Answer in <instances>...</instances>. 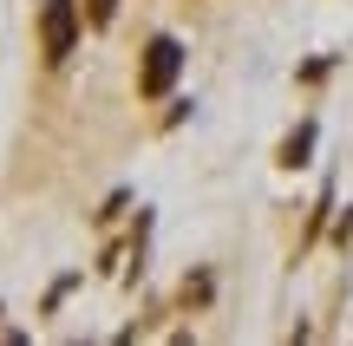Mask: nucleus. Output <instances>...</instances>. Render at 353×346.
<instances>
[{"mask_svg":"<svg viewBox=\"0 0 353 346\" xmlns=\"http://www.w3.org/2000/svg\"><path fill=\"white\" fill-rule=\"evenodd\" d=\"M176 72H183V46H176L170 33H157L151 46H144V65H138V91L144 98H164L176 85Z\"/></svg>","mask_w":353,"mask_h":346,"instance_id":"nucleus-2","label":"nucleus"},{"mask_svg":"<svg viewBox=\"0 0 353 346\" xmlns=\"http://www.w3.org/2000/svg\"><path fill=\"white\" fill-rule=\"evenodd\" d=\"M39 46H46V65H65L79 46V7L72 0H46L39 7Z\"/></svg>","mask_w":353,"mask_h":346,"instance_id":"nucleus-1","label":"nucleus"},{"mask_svg":"<svg viewBox=\"0 0 353 346\" xmlns=\"http://www.w3.org/2000/svg\"><path fill=\"white\" fill-rule=\"evenodd\" d=\"M112 13H118V0H85V20L92 26H112Z\"/></svg>","mask_w":353,"mask_h":346,"instance_id":"nucleus-4","label":"nucleus"},{"mask_svg":"<svg viewBox=\"0 0 353 346\" xmlns=\"http://www.w3.org/2000/svg\"><path fill=\"white\" fill-rule=\"evenodd\" d=\"M307 151H314V125H301L288 144H281V164H288V170H294V164H307Z\"/></svg>","mask_w":353,"mask_h":346,"instance_id":"nucleus-3","label":"nucleus"}]
</instances>
